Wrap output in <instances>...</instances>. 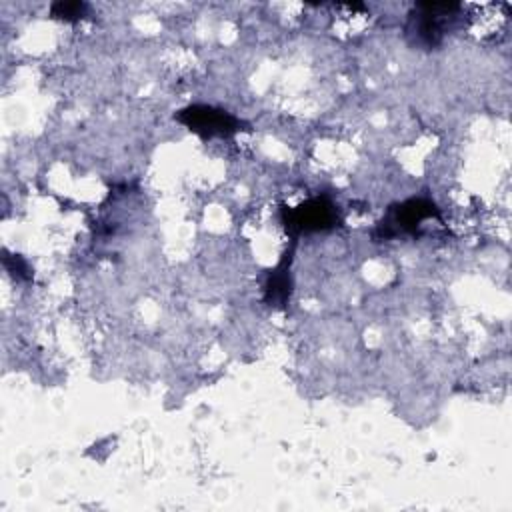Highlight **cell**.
I'll return each mask as SVG.
<instances>
[{
	"mask_svg": "<svg viewBox=\"0 0 512 512\" xmlns=\"http://www.w3.org/2000/svg\"><path fill=\"white\" fill-rule=\"evenodd\" d=\"M462 10L460 2H418L406 20V40L414 48L432 50L442 44Z\"/></svg>",
	"mask_w": 512,
	"mask_h": 512,
	"instance_id": "obj_1",
	"label": "cell"
},
{
	"mask_svg": "<svg viewBox=\"0 0 512 512\" xmlns=\"http://www.w3.org/2000/svg\"><path fill=\"white\" fill-rule=\"evenodd\" d=\"M430 218H440L436 204L424 198H410L388 208L386 216L378 222L374 230V238L380 242L392 240L402 234H416L422 222Z\"/></svg>",
	"mask_w": 512,
	"mask_h": 512,
	"instance_id": "obj_2",
	"label": "cell"
},
{
	"mask_svg": "<svg viewBox=\"0 0 512 512\" xmlns=\"http://www.w3.org/2000/svg\"><path fill=\"white\" fill-rule=\"evenodd\" d=\"M338 220V210L326 196L310 198L296 208H282V222L292 238L308 232L330 230L338 226Z\"/></svg>",
	"mask_w": 512,
	"mask_h": 512,
	"instance_id": "obj_3",
	"label": "cell"
},
{
	"mask_svg": "<svg viewBox=\"0 0 512 512\" xmlns=\"http://www.w3.org/2000/svg\"><path fill=\"white\" fill-rule=\"evenodd\" d=\"M174 118L204 138H216V136L226 138L236 134L242 126V122L230 112L214 106H204V104L182 108L176 112Z\"/></svg>",
	"mask_w": 512,
	"mask_h": 512,
	"instance_id": "obj_4",
	"label": "cell"
},
{
	"mask_svg": "<svg viewBox=\"0 0 512 512\" xmlns=\"http://www.w3.org/2000/svg\"><path fill=\"white\" fill-rule=\"evenodd\" d=\"M290 260H292V248L284 254V258L276 264V268L268 272V278L264 284V302L272 308H284L288 304V298L292 292Z\"/></svg>",
	"mask_w": 512,
	"mask_h": 512,
	"instance_id": "obj_5",
	"label": "cell"
},
{
	"mask_svg": "<svg viewBox=\"0 0 512 512\" xmlns=\"http://www.w3.org/2000/svg\"><path fill=\"white\" fill-rule=\"evenodd\" d=\"M54 18L60 20H78L82 16H86L88 12V4L86 2H54L50 8Z\"/></svg>",
	"mask_w": 512,
	"mask_h": 512,
	"instance_id": "obj_6",
	"label": "cell"
},
{
	"mask_svg": "<svg viewBox=\"0 0 512 512\" xmlns=\"http://www.w3.org/2000/svg\"><path fill=\"white\" fill-rule=\"evenodd\" d=\"M4 266L8 268V272L12 276H16V280H30L32 278V270L28 268V264L20 258V256H4Z\"/></svg>",
	"mask_w": 512,
	"mask_h": 512,
	"instance_id": "obj_7",
	"label": "cell"
}]
</instances>
